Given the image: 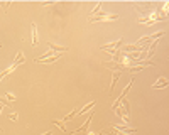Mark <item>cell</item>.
<instances>
[{
	"mask_svg": "<svg viewBox=\"0 0 169 135\" xmlns=\"http://www.w3.org/2000/svg\"><path fill=\"white\" fill-rule=\"evenodd\" d=\"M118 15L117 14H112V15H108V14H98V15H93L90 17V22H98V20H102V22H107V20H117Z\"/></svg>",
	"mask_w": 169,
	"mask_h": 135,
	"instance_id": "cell-1",
	"label": "cell"
},
{
	"mask_svg": "<svg viewBox=\"0 0 169 135\" xmlns=\"http://www.w3.org/2000/svg\"><path fill=\"white\" fill-rule=\"evenodd\" d=\"M122 46H124V39H118L117 42H112V44L102 46V47H100V49H102V51H108V52H112V54H113V52L117 51V49H120Z\"/></svg>",
	"mask_w": 169,
	"mask_h": 135,
	"instance_id": "cell-2",
	"label": "cell"
},
{
	"mask_svg": "<svg viewBox=\"0 0 169 135\" xmlns=\"http://www.w3.org/2000/svg\"><path fill=\"white\" fill-rule=\"evenodd\" d=\"M112 129L113 130H117V132H122V133H127V135H130V133H135V129H130V127H127V125H112Z\"/></svg>",
	"mask_w": 169,
	"mask_h": 135,
	"instance_id": "cell-3",
	"label": "cell"
},
{
	"mask_svg": "<svg viewBox=\"0 0 169 135\" xmlns=\"http://www.w3.org/2000/svg\"><path fill=\"white\" fill-rule=\"evenodd\" d=\"M49 49H51L53 52H56V54H63V52L68 51V47H61V46H56L54 42H48Z\"/></svg>",
	"mask_w": 169,
	"mask_h": 135,
	"instance_id": "cell-4",
	"label": "cell"
},
{
	"mask_svg": "<svg viewBox=\"0 0 169 135\" xmlns=\"http://www.w3.org/2000/svg\"><path fill=\"white\" fill-rule=\"evenodd\" d=\"M22 63H24V54H22V51H19V52H17V59L14 61V64L10 66V69L14 71L17 66H19V64H22Z\"/></svg>",
	"mask_w": 169,
	"mask_h": 135,
	"instance_id": "cell-5",
	"label": "cell"
},
{
	"mask_svg": "<svg viewBox=\"0 0 169 135\" xmlns=\"http://www.w3.org/2000/svg\"><path fill=\"white\" fill-rule=\"evenodd\" d=\"M122 76V73L120 71H112V84H110V93L113 91V86H115V83L118 81V78Z\"/></svg>",
	"mask_w": 169,
	"mask_h": 135,
	"instance_id": "cell-6",
	"label": "cell"
},
{
	"mask_svg": "<svg viewBox=\"0 0 169 135\" xmlns=\"http://www.w3.org/2000/svg\"><path fill=\"white\" fill-rule=\"evenodd\" d=\"M31 29H32V46H37L39 44V37H37V29H36V24H31Z\"/></svg>",
	"mask_w": 169,
	"mask_h": 135,
	"instance_id": "cell-7",
	"label": "cell"
},
{
	"mask_svg": "<svg viewBox=\"0 0 169 135\" xmlns=\"http://www.w3.org/2000/svg\"><path fill=\"white\" fill-rule=\"evenodd\" d=\"M166 86H167V80H166V78H159V80H157V83L152 84L154 90H156V88H166Z\"/></svg>",
	"mask_w": 169,
	"mask_h": 135,
	"instance_id": "cell-8",
	"label": "cell"
},
{
	"mask_svg": "<svg viewBox=\"0 0 169 135\" xmlns=\"http://www.w3.org/2000/svg\"><path fill=\"white\" fill-rule=\"evenodd\" d=\"M125 51H127V52H132V51H135V52H141L142 51V46H139V44H132V46H125Z\"/></svg>",
	"mask_w": 169,
	"mask_h": 135,
	"instance_id": "cell-9",
	"label": "cell"
},
{
	"mask_svg": "<svg viewBox=\"0 0 169 135\" xmlns=\"http://www.w3.org/2000/svg\"><path fill=\"white\" fill-rule=\"evenodd\" d=\"M59 58H61V54H54V56H51V58H48V59H42V61H36V63H44V64H51V63H56Z\"/></svg>",
	"mask_w": 169,
	"mask_h": 135,
	"instance_id": "cell-10",
	"label": "cell"
},
{
	"mask_svg": "<svg viewBox=\"0 0 169 135\" xmlns=\"http://www.w3.org/2000/svg\"><path fill=\"white\" fill-rule=\"evenodd\" d=\"M93 106H95V101H90V103H88V105H86V106H83V108H81V110H78V113H80V115H83V113H86V112H88L90 108H93Z\"/></svg>",
	"mask_w": 169,
	"mask_h": 135,
	"instance_id": "cell-11",
	"label": "cell"
},
{
	"mask_svg": "<svg viewBox=\"0 0 169 135\" xmlns=\"http://www.w3.org/2000/svg\"><path fill=\"white\" fill-rule=\"evenodd\" d=\"M53 123H56V125L59 127L61 130H63V133H66V135H68V130H66V127H64V122H63V120H61V122H59V120H54Z\"/></svg>",
	"mask_w": 169,
	"mask_h": 135,
	"instance_id": "cell-12",
	"label": "cell"
},
{
	"mask_svg": "<svg viewBox=\"0 0 169 135\" xmlns=\"http://www.w3.org/2000/svg\"><path fill=\"white\" fill-rule=\"evenodd\" d=\"M100 9H102V2H98V3H96V7H95V9L91 10V12H90V15L93 17V15H95V14H98V10H100Z\"/></svg>",
	"mask_w": 169,
	"mask_h": 135,
	"instance_id": "cell-13",
	"label": "cell"
},
{
	"mask_svg": "<svg viewBox=\"0 0 169 135\" xmlns=\"http://www.w3.org/2000/svg\"><path fill=\"white\" fill-rule=\"evenodd\" d=\"M9 118H10V120H17V118H19V115L14 112V113H10V115H9Z\"/></svg>",
	"mask_w": 169,
	"mask_h": 135,
	"instance_id": "cell-14",
	"label": "cell"
},
{
	"mask_svg": "<svg viewBox=\"0 0 169 135\" xmlns=\"http://www.w3.org/2000/svg\"><path fill=\"white\" fill-rule=\"evenodd\" d=\"M5 98H7V100H10V101H12V100H15V96H12V95H5Z\"/></svg>",
	"mask_w": 169,
	"mask_h": 135,
	"instance_id": "cell-15",
	"label": "cell"
},
{
	"mask_svg": "<svg viewBox=\"0 0 169 135\" xmlns=\"http://www.w3.org/2000/svg\"><path fill=\"white\" fill-rule=\"evenodd\" d=\"M42 135H51V132H46V133H42Z\"/></svg>",
	"mask_w": 169,
	"mask_h": 135,
	"instance_id": "cell-16",
	"label": "cell"
}]
</instances>
